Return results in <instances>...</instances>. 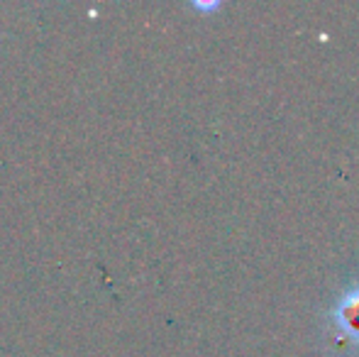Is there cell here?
Instances as JSON below:
<instances>
[{
	"label": "cell",
	"mask_w": 359,
	"mask_h": 357,
	"mask_svg": "<svg viewBox=\"0 0 359 357\" xmlns=\"http://www.w3.org/2000/svg\"><path fill=\"white\" fill-rule=\"evenodd\" d=\"M335 330L359 348V284H352L340 294L330 311Z\"/></svg>",
	"instance_id": "obj_1"
},
{
	"label": "cell",
	"mask_w": 359,
	"mask_h": 357,
	"mask_svg": "<svg viewBox=\"0 0 359 357\" xmlns=\"http://www.w3.org/2000/svg\"><path fill=\"white\" fill-rule=\"evenodd\" d=\"M220 3H196V8H203V10H210V8H217Z\"/></svg>",
	"instance_id": "obj_2"
}]
</instances>
